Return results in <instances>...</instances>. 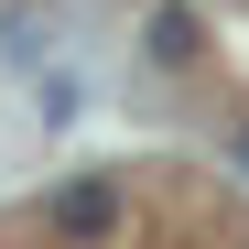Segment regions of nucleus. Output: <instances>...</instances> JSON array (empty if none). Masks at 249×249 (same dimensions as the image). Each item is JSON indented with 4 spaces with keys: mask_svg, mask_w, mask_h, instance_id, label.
<instances>
[{
    "mask_svg": "<svg viewBox=\"0 0 249 249\" xmlns=\"http://www.w3.org/2000/svg\"><path fill=\"white\" fill-rule=\"evenodd\" d=\"M119 217H130V184H119V174H65V184L44 195V228L76 238V249H98Z\"/></svg>",
    "mask_w": 249,
    "mask_h": 249,
    "instance_id": "obj_1",
    "label": "nucleus"
},
{
    "mask_svg": "<svg viewBox=\"0 0 249 249\" xmlns=\"http://www.w3.org/2000/svg\"><path fill=\"white\" fill-rule=\"evenodd\" d=\"M141 54H152L162 76H184V65H206V11H195V0H162V11L141 22Z\"/></svg>",
    "mask_w": 249,
    "mask_h": 249,
    "instance_id": "obj_2",
    "label": "nucleus"
}]
</instances>
